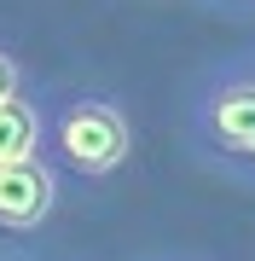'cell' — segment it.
<instances>
[{
	"label": "cell",
	"mask_w": 255,
	"mask_h": 261,
	"mask_svg": "<svg viewBox=\"0 0 255 261\" xmlns=\"http://www.w3.org/2000/svg\"><path fill=\"white\" fill-rule=\"evenodd\" d=\"M186 145L209 168L255 186V53L215 58L186 93Z\"/></svg>",
	"instance_id": "obj_1"
},
{
	"label": "cell",
	"mask_w": 255,
	"mask_h": 261,
	"mask_svg": "<svg viewBox=\"0 0 255 261\" xmlns=\"http://www.w3.org/2000/svg\"><path fill=\"white\" fill-rule=\"evenodd\" d=\"M47 151L58 168L81 180H104L128 163L133 151V128H128V111L104 93H76L64 99L58 111L47 116Z\"/></svg>",
	"instance_id": "obj_2"
},
{
	"label": "cell",
	"mask_w": 255,
	"mask_h": 261,
	"mask_svg": "<svg viewBox=\"0 0 255 261\" xmlns=\"http://www.w3.org/2000/svg\"><path fill=\"white\" fill-rule=\"evenodd\" d=\"M58 174L64 168L47 157H23V163H0V226L6 232H35L52 221L58 209Z\"/></svg>",
	"instance_id": "obj_3"
},
{
	"label": "cell",
	"mask_w": 255,
	"mask_h": 261,
	"mask_svg": "<svg viewBox=\"0 0 255 261\" xmlns=\"http://www.w3.org/2000/svg\"><path fill=\"white\" fill-rule=\"evenodd\" d=\"M47 145V111H41L29 93L0 105V163H23V157H41Z\"/></svg>",
	"instance_id": "obj_4"
},
{
	"label": "cell",
	"mask_w": 255,
	"mask_h": 261,
	"mask_svg": "<svg viewBox=\"0 0 255 261\" xmlns=\"http://www.w3.org/2000/svg\"><path fill=\"white\" fill-rule=\"evenodd\" d=\"M18 93H23V64H18L6 47H0V105H6V99H18Z\"/></svg>",
	"instance_id": "obj_5"
},
{
	"label": "cell",
	"mask_w": 255,
	"mask_h": 261,
	"mask_svg": "<svg viewBox=\"0 0 255 261\" xmlns=\"http://www.w3.org/2000/svg\"><path fill=\"white\" fill-rule=\"evenodd\" d=\"M157 261H180V255H157Z\"/></svg>",
	"instance_id": "obj_6"
}]
</instances>
